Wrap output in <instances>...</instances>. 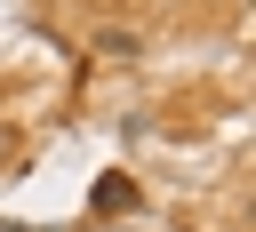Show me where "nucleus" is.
Returning a JSON list of instances; mask_svg holds the SVG:
<instances>
[{
  "mask_svg": "<svg viewBox=\"0 0 256 232\" xmlns=\"http://www.w3.org/2000/svg\"><path fill=\"white\" fill-rule=\"evenodd\" d=\"M0 232H24V224H0Z\"/></svg>",
  "mask_w": 256,
  "mask_h": 232,
  "instance_id": "f03ea898",
  "label": "nucleus"
},
{
  "mask_svg": "<svg viewBox=\"0 0 256 232\" xmlns=\"http://www.w3.org/2000/svg\"><path fill=\"white\" fill-rule=\"evenodd\" d=\"M88 208H96V216H120V208H136V176H104V184L88 192Z\"/></svg>",
  "mask_w": 256,
  "mask_h": 232,
  "instance_id": "f257e3e1",
  "label": "nucleus"
}]
</instances>
